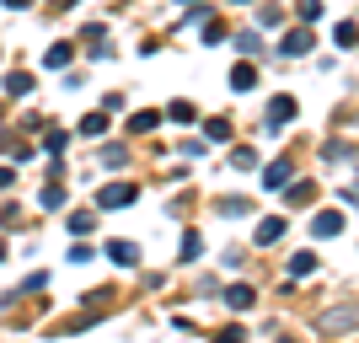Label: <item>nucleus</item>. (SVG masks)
Returning <instances> with one entry per match:
<instances>
[{"instance_id":"obj_13","label":"nucleus","mask_w":359,"mask_h":343,"mask_svg":"<svg viewBox=\"0 0 359 343\" xmlns=\"http://www.w3.org/2000/svg\"><path fill=\"white\" fill-rule=\"evenodd\" d=\"M70 54H75V43H54V48L43 54V65H48V70H65V65H70Z\"/></svg>"},{"instance_id":"obj_30","label":"nucleus","mask_w":359,"mask_h":343,"mask_svg":"<svg viewBox=\"0 0 359 343\" xmlns=\"http://www.w3.org/2000/svg\"><path fill=\"white\" fill-rule=\"evenodd\" d=\"M6 6H11V11H27V6H32V0H6Z\"/></svg>"},{"instance_id":"obj_12","label":"nucleus","mask_w":359,"mask_h":343,"mask_svg":"<svg viewBox=\"0 0 359 343\" xmlns=\"http://www.w3.org/2000/svg\"><path fill=\"white\" fill-rule=\"evenodd\" d=\"M332 43H338V48H359V22H338Z\"/></svg>"},{"instance_id":"obj_23","label":"nucleus","mask_w":359,"mask_h":343,"mask_svg":"<svg viewBox=\"0 0 359 343\" xmlns=\"http://www.w3.org/2000/svg\"><path fill=\"white\" fill-rule=\"evenodd\" d=\"M166 119H172V123H194V102H172V107H166Z\"/></svg>"},{"instance_id":"obj_24","label":"nucleus","mask_w":359,"mask_h":343,"mask_svg":"<svg viewBox=\"0 0 359 343\" xmlns=\"http://www.w3.org/2000/svg\"><path fill=\"white\" fill-rule=\"evenodd\" d=\"M91 225H97V215H91V209H81V215H70V231H75V236H86Z\"/></svg>"},{"instance_id":"obj_26","label":"nucleus","mask_w":359,"mask_h":343,"mask_svg":"<svg viewBox=\"0 0 359 343\" xmlns=\"http://www.w3.org/2000/svg\"><path fill=\"white\" fill-rule=\"evenodd\" d=\"M322 16V0H300V22H316Z\"/></svg>"},{"instance_id":"obj_31","label":"nucleus","mask_w":359,"mask_h":343,"mask_svg":"<svg viewBox=\"0 0 359 343\" xmlns=\"http://www.w3.org/2000/svg\"><path fill=\"white\" fill-rule=\"evenodd\" d=\"M48 6H54V11H70V6H75V0H48Z\"/></svg>"},{"instance_id":"obj_1","label":"nucleus","mask_w":359,"mask_h":343,"mask_svg":"<svg viewBox=\"0 0 359 343\" xmlns=\"http://www.w3.org/2000/svg\"><path fill=\"white\" fill-rule=\"evenodd\" d=\"M322 332H348L359 328V306H332V311H322V322H316Z\"/></svg>"},{"instance_id":"obj_10","label":"nucleus","mask_w":359,"mask_h":343,"mask_svg":"<svg viewBox=\"0 0 359 343\" xmlns=\"http://www.w3.org/2000/svg\"><path fill=\"white\" fill-rule=\"evenodd\" d=\"M290 166H295V156H285V161H273L269 172H263V182H269V188H285V182H290Z\"/></svg>"},{"instance_id":"obj_15","label":"nucleus","mask_w":359,"mask_h":343,"mask_svg":"<svg viewBox=\"0 0 359 343\" xmlns=\"http://www.w3.org/2000/svg\"><path fill=\"white\" fill-rule=\"evenodd\" d=\"M156 123H161V113H156V107H145V113H135V119H129V129H135V135H150Z\"/></svg>"},{"instance_id":"obj_5","label":"nucleus","mask_w":359,"mask_h":343,"mask_svg":"<svg viewBox=\"0 0 359 343\" xmlns=\"http://www.w3.org/2000/svg\"><path fill=\"white\" fill-rule=\"evenodd\" d=\"M107 257H113V263H118V269H140V247L135 241H107Z\"/></svg>"},{"instance_id":"obj_6","label":"nucleus","mask_w":359,"mask_h":343,"mask_svg":"<svg viewBox=\"0 0 359 343\" xmlns=\"http://www.w3.org/2000/svg\"><path fill=\"white\" fill-rule=\"evenodd\" d=\"M338 231H344V215H338V209H322L311 220V236H338Z\"/></svg>"},{"instance_id":"obj_3","label":"nucleus","mask_w":359,"mask_h":343,"mask_svg":"<svg viewBox=\"0 0 359 343\" xmlns=\"http://www.w3.org/2000/svg\"><path fill=\"white\" fill-rule=\"evenodd\" d=\"M279 54H285V60H300V54H311V32H306V27H290L285 38H279Z\"/></svg>"},{"instance_id":"obj_8","label":"nucleus","mask_w":359,"mask_h":343,"mask_svg":"<svg viewBox=\"0 0 359 343\" xmlns=\"http://www.w3.org/2000/svg\"><path fill=\"white\" fill-rule=\"evenodd\" d=\"M279 236H285V220H279V215H269V220L257 225V247H273Z\"/></svg>"},{"instance_id":"obj_14","label":"nucleus","mask_w":359,"mask_h":343,"mask_svg":"<svg viewBox=\"0 0 359 343\" xmlns=\"http://www.w3.org/2000/svg\"><path fill=\"white\" fill-rule=\"evenodd\" d=\"M306 274H316V253H295L290 257V279H306Z\"/></svg>"},{"instance_id":"obj_20","label":"nucleus","mask_w":359,"mask_h":343,"mask_svg":"<svg viewBox=\"0 0 359 343\" xmlns=\"http://www.w3.org/2000/svg\"><path fill=\"white\" fill-rule=\"evenodd\" d=\"M81 135H107V113H86V119H81Z\"/></svg>"},{"instance_id":"obj_19","label":"nucleus","mask_w":359,"mask_h":343,"mask_svg":"<svg viewBox=\"0 0 359 343\" xmlns=\"http://www.w3.org/2000/svg\"><path fill=\"white\" fill-rule=\"evenodd\" d=\"M198 253H204V236H198V231H182V263H194Z\"/></svg>"},{"instance_id":"obj_29","label":"nucleus","mask_w":359,"mask_h":343,"mask_svg":"<svg viewBox=\"0 0 359 343\" xmlns=\"http://www.w3.org/2000/svg\"><path fill=\"white\" fill-rule=\"evenodd\" d=\"M344 199H348V204H359V182H354V188H344Z\"/></svg>"},{"instance_id":"obj_18","label":"nucleus","mask_w":359,"mask_h":343,"mask_svg":"<svg viewBox=\"0 0 359 343\" xmlns=\"http://www.w3.org/2000/svg\"><path fill=\"white\" fill-rule=\"evenodd\" d=\"M204 140H231V119H204Z\"/></svg>"},{"instance_id":"obj_27","label":"nucleus","mask_w":359,"mask_h":343,"mask_svg":"<svg viewBox=\"0 0 359 343\" xmlns=\"http://www.w3.org/2000/svg\"><path fill=\"white\" fill-rule=\"evenodd\" d=\"M220 38H225V27H220V22L210 16V22H204V43H220Z\"/></svg>"},{"instance_id":"obj_28","label":"nucleus","mask_w":359,"mask_h":343,"mask_svg":"<svg viewBox=\"0 0 359 343\" xmlns=\"http://www.w3.org/2000/svg\"><path fill=\"white\" fill-rule=\"evenodd\" d=\"M11 182H16V172H11V166H0V194H6Z\"/></svg>"},{"instance_id":"obj_11","label":"nucleus","mask_w":359,"mask_h":343,"mask_svg":"<svg viewBox=\"0 0 359 343\" xmlns=\"http://www.w3.org/2000/svg\"><path fill=\"white\" fill-rule=\"evenodd\" d=\"M252 81H257V70H252L247 60H241L236 70H231V91H252Z\"/></svg>"},{"instance_id":"obj_4","label":"nucleus","mask_w":359,"mask_h":343,"mask_svg":"<svg viewBox=\"0 0 359 343\" xmlns=\"http://www.w3.org/2000/svg\"><path fill=\"white\" fill-rule=\"evenodd\" d=\"M295 113H300V102H295V97H273V102H269V129H285V123L295 119Z\"/></svg>"},{"instance_id":"obj_7","label":"nucleus","mask_w":359,"mask_h":343,"mask_svg":"<svg viewBox=\"0 0 359 343\" xmlns=\"http://www.w3.org/2000/svg\"><path fill=\"white\" fill-rule=\"evenodd\" d=\"M252 284H231V290H225V306H231V311H252Z\"/></svg>"},{"instance_id":"obj_32","label":"nucleus","mask_w":359,"mask_h":343,"mask_svg":"<svg viewBox=\"0 0 359 343\" xmlns=\"http://www.w3.org/2000/svg\"><path fill=\"white\" fill-rule=\"evenodd\" d=\"M0 263H6V241H0Z\"/></svg>"},{"instance_id":"obj_22","label":"nucleus","mask_w":359,"mask_h":343,"mask_svg":"<svg viewBox=\"0 0 359 343\" xmlns=\"http://www.w3.org/2000/svg\"><path fill=\"white\" fill-rule=\"evenodd\" d=\"M65 140H70L65 129H43V150H48V156H60V150H65Z\"/></svg>"},{"instance_id":"obj_2","label":"nucleus","mask_w":359,"mask_h":343,"mask_svg":"<svg viewBox=\"0 0 359 343\" xmlns=\"http://www.w3.org/2000/svg\"><path fill=\"white\" fill-rule=\"evenodd\" d=\"M135 199H140L135 182H107L102 194H97V204H102V209H123V204H135Z\"/></svg>"},{"instance_id":"obj_17","label":"nucleus","mask_w":359,"mask_h":343,"mask_svg":"<svg viewBox=\"0 0 359 343\" xmlns=\"http://www.w3.org/2000/svg\"><path fill=\"white\" fill-rule=\"evenodd\" d=\"M231 166H236V172H252V166H257V150L252 145H236V150H231Z\"/></svg>"},{"instance_id":"obj_33","label":"nucleus","mask_w":359,"mask_h":343,"mask_svg":"<svg viewBox=\"0 0 359 343\" xmlns=\"http://www.w3.org/2000/svg\"><path fill=\"white\" fill-rule=\"evenodd\" d=\"M182 6H194V0H182Z\"/></svg>"},{"instance_id":"obj_16","label":"nucleus","mask_w":359,"mask_h":343,"mask_svg":"<svg viewBox=\"0 0 359 343\" xmlns=\"http://www.w3.org/2000/svg\"><path fill=\"white\" fill-rule=\"evenodd\" d=\"M6 91H11V97H27V91H32V75L27 70H11V75H6Z\"/></svg>"},{"instance_id":"obj_25","label":"nucleus","mask_w":359,"mask_h":343,"mask_svg":"<svg viewBox=\"0 0 359 343\" xmlns=\"http://www.w3.org/2000/svg\"><path fill=\"white\" fill-rule=\"evenodd\" d=\"M38 199H43V209H60V204H65V188H60V182H48Z\"/></svg>"},{"instance_id":"obj_9","label":"nucleus","mask_w":359,"mask_h":343,"mask_svg":"<svg viewBox=\"0 0 359 343\" xmlns=\"http://www.w3.org/2000/svg\"><path fill=\"white\" fill-rule=\"evenodd\" d=\"M285 188H290V209H295V204H311V199H316V182H311V177L285 182Z\"/></svg>"},{"instance_id":"obj_21","label":"nucleus","mask_w":359,"mask_h":343,"mask_svg":"<svg viewBox=\"0 0 359 343\" xmlns=\"http://www.w3.org/2000/svg\"><path fill=\"white\" fill-rule=\"evenodd\" d=\"M215 209H220L225 220H236V215H247V209H252V204H247V199H220V204H215Z\"/></svg>"}]
</instances>
